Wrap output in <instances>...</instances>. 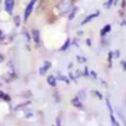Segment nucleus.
I'll list each match as a JSON object with an SVG mask.
<instances>
[{
	"label": "nucleus",
	"instance_id": "nucleus-1",
	"mask_svg": "<svg viewBox=\"0 0 126 126\" xmlns=\"http://www.w3.org/2000/svg\"><path fill=\"white\" fill-rule=\"evenodd\" d=\"M35 3H36V0H31L28 5L26 6V9H25V12H24V20L27 21L30 17V15L32 14V10H33V7L35 6Z\"/></svg>",
	"mask_w": 126,
	"mask_h": 126
},
{
	"label": "nucleus",
	"instance_id": "nucleus-2",
	"mask_svg": "<svg viewBox=\"0 0 126 126\" xmlns=\"http://www.w3.org/2000/svg\"><path fill=\"white\" fill-rule=\"evenodd\" d=\"M71 5H72V1L71 0H61L59 5H58V9L61 10L62 13H65L67 10L70 9Z\"/></svg>",
	"mask_w": 126,
	"mask_h": 126
},
{
	"label": "nucleus",
	"instance_id": "nucleus-3",
	"mask_svg": "<svg viewBox=\"0 0 126 126\" xmlns=\"http://www.w3.org/2000/svg\"><path fill=\"white\" fill-rule=\"evenodd\" d=\"M14 5H15V1L14 0H4L5 10L9 15H12L13 10H14Z\"/></svg>",
	"mask_w": 126,
	"mask_h": 126
},
{
	"label": "nucleus",
	"instance_id": "nucleus-4",
	"mask_svg": "<svg viewBox=\"0 0 126 126\" xmlns=\"http://www.w3.org/2000/svg\"><path fill=\"white\" fill-rule=\"evenodd\" d=\"M99 15V13L98 12H96V13H94V14H91V15H89V16H87L82 22H81V25H86L87 23H89L90 21H92L94 18H95V17H97Z\"/></svg>",
	"mask_w": 126,
	"mask_h": 126
},
{
	"label": "nucleus",
	"instance_id": "nucleus-5",
	"mask_svg": "<svg viewBox=\"0 0 126 126\" xmlns=\"http://www.w3.org/2000/svg\"><path fill=\"white\" fill-rule=\"evenodd\" d=\"M72 104H73L75 107L79 108V109H83V108H84L83 102L79 99V97H78V96H76V97H74V98L72 99Z\"/></svg>",
	"mask_w": 126,
	"mask_h": 126
},
{
	"label": "nucleus",
	"instance_id": "nucleus-6",
	"mask_svg": "<svg viewBox=\"0 0 126 126\" xmlns=\"http://www.w3.org/2000/svg\"><path fill=\"white\" fill-rule=\"evenodd\" d=\"M50 67H51V63H50L49 61L44 62V63H43V66L39 68V74H40V75L45 74V72H46V71H47V70H48Z\"/></svg>",
	"mask_w": 126,
	"mask_h": 126
},
{
	"label": "nucleus",
	"instance_id": "nucleus-7",
	"mask_svg": "<svg viewBox=\"0 0 126 126\" xmlns=\"http://www.w3.org/2000/svg\"><path fill=\"white\" fill-rule=\"evenodd\" d=\"M32 39L35 43H39L40 42V35H39V32L37 30H33L32 32Z\"/></svg>",
	"mask_w": 126,
	"mask_h": 126
},
{
	"label": "nucleus",
	"instance_id": "nucleus-8",
	"mask_svg": "<svg viewBox=\"0 0 126 126\" xmlns=\"http://www.w3.org/2000/svg\"><path fill=\"white\" fill-rule=\"evenodd\" d=\"M111 31V26L110 25H106V26H104L103 28H102V30L100 31V35L101 36H104L106 33H108L109 32Z\"/></svg>",
	"mask_w": 126,
	"mask_h": 126
},
{
	"label": "nucleus",
	"instance_id": "nucleus-9",
	"mask_svg": "<svg viewBox=\"0 0 126 126\" xmlns=\"http://www.w3.org/2000/svg\"><path fill=\"white\" fill-rule=\"evenodd\" d=\"M47 83L51 87H56V79L53 76H51V75L47 77Z\"/></svg>",
	"mask_w": 126,
	"mask_h": 126
},
{
	"label": "nucleus",
	"instance_id": "nucleus-10",
	"mask_svg": "<svg viewBox=\"0 0 126 126\" xmlns=\"http://www.w3.org/2000/svg\"><path fill=\"white\" fill-rule=\"evenodd\" d=\"M110 120H111V123L113 126H120V124L118 123V121L116 120V118L114 117L113 113H110Z\"/></svg>",
	"mask_w": 126,
	"mask_h": 126
},
{
	"label": "nucleus",
	"instance_id": "nucleus-11",
	"mask_svg": "<svg viewBox=\"0 0 126 126\" xmlns=\"http://www.w3.org/2000/svg\"><path fill=\"white\" fill-rule=\"evenodd\" d=\"M0 98H3L5 100H7V101H10V99H11V97L7 94H5L4 92H2V91H0Z\"/></svg>",
	"mask_w": 126,
	"mask_h": 126
},
{
	"label": "nucleus",
	"instance_id": "nucleus-12",
	"mask_svg": "<svg viewBox=\"0 0 126 126\" xmlns=\"http://www.w3.org/2000/svg\"><path fill=\"white\" fill-rule=\"evenodd\" d=\"M69 45H70V38H67V40H66V41H65V43L62 45V47L60 48V50H61V51L66 50V49L69 47Z\"/></svg>",
	"mask_w": 126,
	"mask_h": 126
},
{
	"label": "nucleus",
	"instance_id": "nucleus-13",
	"mask_svg": "<svg viewBox=\"0 0 126 126\" xmlns=\"http://www.w3.org/2000/svg\"><path fill=\"white\" fill-rule=\"evenodd\" d=\"M77 11H78V8H77V7H75V8L72 10V12H71V14H70V16H69V20H70V21L74 19V17H75V15H76V12H77Z\"/></svg>",
	"mask_w": 126,
	"mask_h": 126
},
{
	"label": "nucleus",
	"instance_id": "nucleus-14",
	"mask_svg": "<svg viewBox=\"0 0 126 126\" xmlns=\"http://www.w3.org/2000/svg\"><path fill=\"white\" fill-rule=\"evenodd\" d=\"M105 102H106V106L108 107V110H109V112H110V113H113V109H112V106H111V104H110V101H109V99H108V98H106Z\"/></svg>",
	"mask_w": 126,
	"mask_h": 126
},
{
	"label": "nucleus",
	"instance_id": "nucleus-15",
	"mask_svg": "<svg viewBox=\"0 0 126 126\" xmlns=\"http://www.w3.org/2000/svg\"><path fill=\"white\" fill-rule=\"evenodd\" d=\"M58 79L60 80V81H63V82H65V83H69V80H68V78L67 77H65V76H62V75H59L58 76Z\"/></svg>",
	"mask_w": 126,
	"mask_h": 126
},
{
	"label": "nucleus",
	"instance_id": "nucleus-16",
	"mask_svg": "<svg viewBox=\"0 0 126 126\" xmlns=\"http://www.w3.org/2000/svg\"><path fill=\"white\" fill-rule=\"evenodd\" d=\"M14 20H15V24H16V26L17 27H19V25H20V18H19V16H16L15 18H14Z\"/></svg>",
	"mask_w": 126,
	"mask_h": 126
},
{
	"label": "nucleus",
	"instance_id": "nucleus-17",
	"mask_svg": "<svg viewBox=\"0 0 126 126\" xmlns=\"http://www.w3.org/2000/svg\"><path fill=\"white\" fill-rule=\"evenodd\" d=\"M112 57H113V52L110 51L108 53V62H109V65H111V59H112Z\"/></svg>",
	"mask_w": 126,
	"mask_h": 126
},
{
	"label": "nucleus",
	"instance_id": "nucleus-18",
	"mask_svg": "<svg viewBox=\"0 0 126 126\" xmlns=\"http://www.w3.org/2000/svg\"><path fill=\"white\" fill-rule=\"evenodd\" d=\"M77 59H78V61L80 63H83V62H86L87 61V59L85 57H81V56H77Z\"/></svg>",
	"mask_w": 126,
	"mask_h": 126
},
{
	"label": "nucleus",
	"instance_id": "nucleus-19",
	"mask_svg": "<svg viewBox=\"0 0 126 126\" xmlns=\"http://www.w3.org/2000/svg\"><path fill=\"white\" fill-rule=\"evenodd\" d=\"M94 94H95V95H96L99 99H101V98H102V95H101V94H100L99 92H97V91H94Z\"/></svg>",
	"mask_w": 126,
	"mask_h": 126
},
{
	"label": "nucleus",
	"instance_id": "nucleus-20",
	"mask_svg": "<svg viewBox=\"0 0 126 126\" xmlns=\"http://www.w3.org/2000/svg\"><path fill=\"white\" fill-rule=\"evenodd\" d=\"M56 126H62L61 125V118L60 117H57L56 118Z\"/></svg>",
	"mask_w": 126,
	"mask_h": 126
},
{
	"label": "nucleus",
	"instance_id": "nucleus-21",
	"mask_svg": "<svg viewBox=\"0 0 126 126\" xmlns=\"http://www.w3.org/2000/svg\"><path fill=\"white\" fill-rule=\"evenodd\" d=\"M114 2H115V0H108V2H107V5H106V7H107V8H109V7H110V6H111V5H112V4L114 3Z\"/></svg>",
	"mask_w": 126,
	"mask_h": 126
},
{
	"label": "nucleus",
	"instance_id": "nucleus-22",
	"mask_svg": "<svg viewBox=\"0 0 126 126\" xmlns=\"http://www.w3.org/2000/svg\"><path fill=\"white\" fill-rule=\"evenodd\" d=\"M119 50H116V51H114L113 52V57H115V58H118L119 57Z\"/></svg>",
	"mask_w": 126,
	"mask_h": 126
},
{
	"label": "nucleus",
	"instance_id": "nucleus-23",
	"mask_svg": "<svg viewBox=\"0 0 126 126\" xmlns=\"http://www.w3.org/2000/svg\"><path fill=\"white\" fill-rule=\"evenodd\" d=\"M121 66H123V70L126 71V61H122L121 62Z\"/></svg>",
	"mask_w": 126,
	"mask_h": 126
},
{
	"label": "nucleus",
	"instance_id": "nucleus-24",
	"mask_svg": "<svg viewBox=\"0 0 126 126\" xmlns=\"http://www.w3.org/2000/svg\"><path fill=\"white\" fill-rule=\"evenodd\" d=\"M91 75H93V77H94V79H96V74H95L94 71H91Z\"/></svg>",
	"mask_w": 126,
	"mask_h": 126
},
{
	"label": "nucleus",
	"instance_id": "nucleus-25",
	"mask_svg": "<svg viewBox=\"0 0 126 126\" xmlns=\"http://www.w3.org/2000/svg\"><path fill=\"white\" fill-rule=\"evenodd\" d=\"M87 44H88V45H89V46H90V45H91V44H92V41H91V40H90V38H87Z\"/></svg>",
	"mask_w": 126,
	"mask_h": 126
},
{
	"label": "nucleus",
	"instance_id": "nucleus-26",
	"mask_svg": "<svg viewBox=\"0 0 126 126\" xmlns=\"http://www.w3.org/2000/svg\"><path fill=\"white\" fill-rule=\"evenodd\" d=\"M70 78H71V80H73V81H75V78L73 77V75H72V73H70Z\"/></svg>",
	"mask_w": 126,
	"mask_h": 126
},
{
	"label": "nucleus",
	"instance_id": "nucleus-27",
	"mask_svg": "<svg viewBox=\"0 0 126 126\" xmlns=\"http://www.w3.org/2000/svg\"><path fill=\"white\" fill-rule=\"evenodd\" d=\"M3 59H4V58H3V57H2V56H1V54H0V61H2V60H3Z\"/></svg>",
	"mask_w": 126,
	"mask_h": 126
},
{
	"label": "nucleus",
	"instance_id": "nucleus-28",
	"mask_svg": "<svg viewBox=\"0 0 126 126\" xmlns=\"http://www.w3.org/2000/svg\"><path fill=\"white\" fill-rule=\"evenodd\" d=\"M2 33H3V32H2V31H1V30H0V37H1V36H2Z\"/></svg>",
	"mask_w": 126,
	"mask_h": 126
}]
</instances>
